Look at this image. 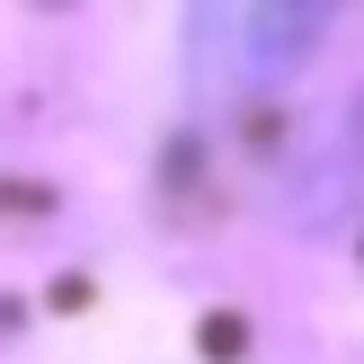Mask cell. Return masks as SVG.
I'll return each instance as SVG.
<instances>
[{"label":"cell","instance_id":"cell-1","mask_svg":"<svg viewBox=\"0 0 364 364\" xmlns=\"http://www.w3.org/2000/svg\"><path fill=\"white\" fill-rule=\"evenodd\" d=\"M338 0H187V71L205 98H249L311 63Z\"/></svg>","mask_w":364,"mask_h":364}]
</instances>
